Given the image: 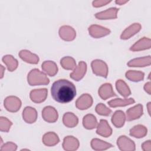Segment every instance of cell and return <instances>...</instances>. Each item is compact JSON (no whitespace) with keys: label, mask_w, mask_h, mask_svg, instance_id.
I'll list each match as a JSON object with an SVG mask.
<instances>
[{"label":"cell","mask_w":151,"mask_h":151,"mask_svg":"<svg viewBox=\"0 0 151 151\" xmlns=\"http://www.w3.org/2000/svg\"><path fill=\"white\" fill-rule=\"evenodd\" d=\"M51 96L53 99L61 103L71 101L76 96V88L71 81L60 79L53 83L51 87Z\"/></svg>","instance_id":"6da1fadb"},{"label":"cell","mask_w":151,"mask_h":151,"mask_svg":"<svg viewBox=\"0 0 151 151\" xmlns=\"http://www.w3.org/2000/svg\"><path fill=\"white\" fill-rule=\"evenodd\" d=\"M27 80L30 86L47 85L50 83V80L45 74L37 68L30 71L27 76Z\"/></svg>","instance_id":"7a4b0ae2"},{"label":"cell","mask_w":151,"mask_h":151,"mask_svg":"<svg viewBox=\"0 0 151 151\" xmlns=\"http://www.w3.org/2000/svg\"><path fill=\"white\" fill-rule=\"evenodd\" d=\"M93 72L97 76L107 78L108 75V66L107 64L100 60H95L91 64Z\"/></svg>","instance_id":"3957f363"},{"label":"cell","mask_w":151,"mask_h":151,"mask_svg":"<svg viewBox=\"0 0 151 151\" xmlns=\"http://www.w3.org/2000/svg\"><path fill=\"white\" fill-rule=\"evenodd\" d=\"M4 107L10 112H17L21 106V101L16 96H8L4 100Z\"/></svg>","instance_id":"277c9868"},{"label":"cell","mask_w":151,"mask_h":151,"mask_svg":"<svg viewBox=\"0 0 151 151\" xmlns=\"http://www.w3.org/2000/svg\"><path fill=\"white\" fill-rule=\"evenodd\" d=\"M117 145L120 150L133 151L135 150V144L133 140L126 136H120L117 140Z\"/></svg>","instance_id":"5b68a950"},{"label":"cell","mask_w":151,"mask_h":151,"mask_svg":"<svg viewBox=\"0 0 151 151\" xmlns=\"http://www.w3.org/2000/svg\"><path fill=\"white\" fill-rule=\"evenodd\" d=\"M89 34L93 38H99L106 35H109L110 33V30L98 25H91L88 28Z\"/></svg>","instance_id":"8992f818"},{"label":"cell","mask_w":151,"mask_h":151,"mask_svg":"<svg viewBox=\"0 0 151 151\" xmlns=\"http://www.w3.org/2000/svg\"><path fill=\"white\" fill-rule=\"evenodd\" d=\"M42 117L45 121L48 123H54L57 120L58 114L54 107L48 106L43 109L42 111Z\"/></svg>","instance_id":"52a82bcc"},{"label":"cell","mask_w":151,"mask_h":151,"mask_svg":"<svg viewBox=\"0 0 151 151\" xmlns=\"http://www.w3.org/2000/svg\"><path fill=\"white\" fill-rule=\"evenodd\" d=\"M59 35L63 40L70 41L76 38V32L73 27L68 25H63L59 29Z\"/></svg>","instance_id":"ba28073f"},{"label":"cell","mask_w":151,"mask_h":151,"mask_svg":"<svg viewBox=\"0 0 151 151\" xmlns=\"http://www.w3.org/2000/svg\"><path fill=\"white\" fill-rule=\"evenodd\" d=\"M93 98L88 94H83L76 102V106L80 110H86L92 106Z\"/></svg>","instance_id":"9c48e42d"},{"label":"cell","mask_w":151,"mask_h":151,"mask_svg":"<svg viewBox=\"0 0 151 151\" xmlns=\"http://www.w3.org/2000/svg\"><path fill=\"white\" fill-rule=\"evenodd\" d=\"M142 114L143 106L141 104H138L127 110L126 119L127 121L134 120L140 118Z\"/></svg>","instance_id":"30bf717a"},{"label":"cell","mask_w":151,"mask_h":151,"mask_svg":"<svg viewBox=\"0 0 151 151\" xmlns=\"http://www.w3.org/2000/svg\"><path fill=\"white\" fill-rule=\"evenodd\" d=\"M48 91L46 88L35 89L30 92L31 100L36 103H40L45 100L47 97Z\"/></svg>","instance_id":"8fae6325"},{"label":"cell","mask_w":151,"mask_h":151,"mask_svg":"<svg viewBox=\"0 0 151 151\" xmlns=\"http://www.w3.org/2000/svg\"><path fill=\"white\" fill-rule=\"evenodd\" d=\"M87 71V64L84 61H80L78 65L74 68V71L70 73V77L76 80V81H80L82 79Z\"/></svg>","instance_id":"7c38bea8"},{"label":"cell","mask_w":151,"mask_h":151,"mask_svg":"<svg viewBox=\"0 0 151 151\" xmlns=\"http://www.w3.org/2000/svg\"><path fill=\"white\" fill-rule=\"evenodd\" d=\"M97 134L104 137H108L112 134V129L109 126L107 121L101 119L97 126Z\"/></svg>","instance_id":"4fadbf2b"},{"label":"cell","mask_w":151,"mask_h":151,"mask_svg":"<svg viewBox=\"0 0 151 151\" xmlns=\"http://www.w3.org/2000/svg\"><path fill=\"white\" fill-rule=\"evenodd\" d=\"M79 147V142L77 139L72 136H68L64 137L63 147L67 151H74Z\"/></svg>","instance_id":"5bb4252c"},{"label":"cell","mask_w":151,"mask_h":151,"mask_svg":"<svg viewBox=\"0 0 151 151\" xmlns=\"http://www.w3.org/2000/svg\"><path fill=\"white\" fill-rule=\"evenodd\" d=\"M99 95L103 100H106L108 98L117 96V94L113 91L112 86L110 83H104L99 88Z\"/></svg>","instance_id":"9a60e30c"},{"label":"cell","mask_w":151,"mask_h":151,"mask_svg":"<svg viewBox=\"0 0 151 151\" xmlns=\"http://www.w3.org/2000/svg\"><path fill=\"white\" fill-rule=\"evenodd\" d=\"M119 9L117 8H110L105 11L97 12L95 14V17L99 19H113L117 17V14Z\"/></svg>","instance_id":"2e32d148"},{"label":"cell","mask_w":151,"mask_h":151,"mask_svg":"<svg viewBox=\"0 0 151 151\" xmlns=\"http://www.w3.org/2000/svg\"><path fill=\"white\" fill-rule=\"evenodd\" d=\"M22 117L24 120L27 123H33L37 119V110L31 107H26L22 112Z\"/></svg>","instance_id":"e0dca14e"},{"label":"cell","mask_w":151,"mask_h":151,"mask_svg":"<svg viewBox=\"0 0 151 151\" xmlns=\"http://www.w3.org/2000/svg\"><path fill=\"white\" fill-rule=\"evenodd\" d=\"M141 28L142 26L140 24L134 23L123 31L120 35V38L122 40H127L130 38L131 37L137 34L141 29Z\"/></svg>","instance_id":"ac0fdd59"},{"label":"cell","mask_w":151,"mask_h":151,"mask_svg":"<svg viewBox=\"0 0 151 151\" xmlns=\"http://www.w3.org/2000/svg\"><path fill=\"white\" fill-rule=\"evenodd\" d=\"M150 39L146 37H143L134 43L130 48V50L132 51H139L149 49L150 48Z\"/></svg>","instance_id":"d6986e66"},{"label":"cell","mask_w":151,"mask_h":151,"mask_svg":"<svg viewBox=\"0 0 151 151\" xmlns=\"http://www.w3.org/2000/svg\"><path fill=\"white\" fill-rule=\"evenodd\" d=\"M19 56L22 60L29 64H36L39 61V57L37 55L27 50H21L19 52Z\"/></svg>","instance_id":"ffe728a7"},{"label":"cell","mask_w":151,"mask_h":151,"mask_svg":"<svg viewBox=\"0 0 151 151\" xmlns=\"http://www.w3.org/2000/svg\"><path fill=\"white\" fill-rule=\"evenodd\" d=\"M151 63L150 56L148 55L147 57H140L134 58L129 61L127 63L129 67H143L146 66L150 65Z\"/></svg>","instance_id":"44dd1931"},{"label":"cell","mask_w":151,"mask_h":151,"mask_svg":"<svg viewBox=\"0 0 151 151\" xmlns=\"http://www.w3.org/2000/svg\"><path fill=\"white\" fill-rule=\"evenodd\" d=\"M43 143L47 146H53L57 145L60 142V139L58 135L54 132H50L46 133L42 137Z\"/></svg>","instance_id":"7402d4cb"},{"label":"cell","mask_w":151,"mask_h":151,"mask_svg":"<svg viewBox=\"0 0 151 151\" xmlns=\"http://www.w3.org/2000/svg\"><path fill=\"white\" fill-rule=\"evenodd\" d=\"M125 120V114L122 110L116 111L111 117V122L117 128L122 127L124 125Z\"/></svg>","instance_id":"603a6c76"},{"label":"cell","mask_w":151,"mask_h":151,"mask_svg":"<svg viewBox=\"0 0 151 151\" xmlns=\"http://www.w3.org/2000/svg\"><path fill=\"white\" fill-rule=\"evenodd\" d=\"M63 122L66 127L72 128L77 125L78 119L74 113L68 112L64 114L63 117Z\"/></svg>","instance_id":"cb8c5ba5"},{"label":"cell","mask_w":151,"mask_h":151,"mask_svg":"<svg viewBox=\"0 0 151 151\" xmlns=\"http://www.w3.org/2000/svg\"><path fill=\"white\" fill-rule=\"evenodd\" d=\"M42 70L50 76H54L58 72L57 64L52 61H45L41 65Z\"/></svg>","instance_id":"d4e9b609"},{"label":"cell","mask_w":151,"mask_h":151,"mask_svg":"<svg viewBox=\"0 0 151 151\" xmlns=\"http://www.w3.org/2000/svg\"><path fill=\"white\" fill-rule=\"evenodd\" d=\"M91 146L94 150H104L112 147L113 146L105 141L94 138L91 141Z\"/></svg>","instance_id":"484cf974"},{"label":"cell","mask_w":151,"mask_h":151,"mask_svg":"<svg viewBox=\"0 0 151 151\" xmlns=\"http://www.w3.org/2000/svg\"><path fill=\"white\" fill-rule=\"evenodd\" d=\"M134 102L135 101L133 98L124 99L117 98V99H114L113 100H110L109 101L107 102V103L111 107H122V106L130 105L134 103Z\"/></svg>","instance_id":"4316f807"},{"label":"cell","mask_w":151,"mask_h":151,"mask_svg":"<svg viewBox=\"0 0 151 151\" xmlns=\"http://www.w3.org/2000/svg\"><path fill=\"white\" fill-rule=\"evenodd\" d=\"M147 133L146 127L142 124L134 126L130 130V135L136 138H142L145 137Z\"/></svg>","instance_id":"83f0119b"},{"label":"cell","mask_w":151,"mask_h":151,"mask_svg":"<svg viewBox=\"0 0 151 151\" xmlns=\"http://www.w3.org/2000/svg\"><path fill=\"white\" fill-rule=\"evenodd\" d=\"M83 126L87 129H93L97 126V121L96 117L91 114H88L84 116L83 119Z\"/></svg>","instance_id":"f1b7e54d"},{"label":"cell","mask_w":151,"mask_h":151,"mask_svg":"<svg viewBox=\"0 0 151 151\" xmlns=\"http://www.w3.org/2000/svg\"><path fill=\"white\" fill-rule=\"evenodd\" d=\"M116 87L117 91L124 97L130 95L131 91L127 84L122 80H119L116 83Z\"/></svg>","instance_id":"f546056e"},{"label":"cell","mask_w":151,"mask_h":151,"mask_svg":"<svg viewBox=\"0 0 151 151\" xmlns=\"http://www.w3.org/2000/svg\"><path fill=\"white\" fill-rule=\"evenodd\" d=\"M2 61L6 65L9 71H13L17 69L18 65V61L11 55H6L3 57Z\"/></svg>","instance_id":"4dcf8cb0"},{"label":"cell","mask_w":151,"mask_h":151,"mask_svg":"<svg viewBox=\"0 0 151 151\" xmlns=\"http://www.w3.org/2000/svg\"><path fill=\"white\" fill-rule=\"evenodd\" d=\"M144 73L136 70H129L126 73V77L132 81L138 82L144 78Z\"/></svg>","instance_id":"1f68e13d"},{"label":"cell","mask_w":151,"mask_h":151,"mask_svg":"<svg viewBox=\"0 0 151 151\" xmlns=\"http://www.w3.org/2000/svg\"><path fill=\"white\" fill-rule=\"evenodd\" d=\"M60 64L62 67L65 70H73L76 67V63L75 60L71 57H64L60 60Z\"/></svg>","instance_id":"d6a6232c"},{"label":"cell","mask_w":151,"mask_h":151,"mask_svg":"<svg viewBox=\"0 0 151 151\" xmlns=\"http://www.w3.org/2000/svg\"><path fill=\"white\" fill-rule=\"evenodd\" d=\"M96 111L99 115L106 116H109L111 113V110L103 103H99L96 106Z\"/></svg>","instance_id":"836d02e7"},{"label":"cell","mask_w":151,"mask_h":151,"mask_svg":"<svg viewBox=\"0 0 151 151\" xmlns=\"http://www.w3.org/2000/svg\"><path fill=\"white\" fill-rule=\"evenodd\" d=\"M12 125V123L7 118L4 117H0V130L1 132H8Z\"/></svg>","instance_id":"e575fe53"},{"label":"cell","mask_w":151,"mask_h":151,"mask_svg":"<svg viewBox=\"0 0 151 151\" xmlns=\"http://www.w3.org/2000/svg\"><path fill=\"white\" fill-rule=\"evenodd\" d=\"M17 149V146L16 144L12 142H7L2 145L1 147V150L2 151H15Z\"/></svg>","instance_id":"d590c367"},{"label":"cell","mask_w":151,"mask_h":151,"mask_svg":"<svg viewBox=\"0 0 151 151\" xmlns=\"http://www.w3.org/2000/svg\"><path fill=\"white\" fill-rule=\"evenodd\" d=\"M111 1H104V0H98V1H94L93 2V6L94 7H100L106 4L110 3Z\"/></svg>","instance_id":"8d00e7d4"},{"label":"cell","mask_w":151,"mask_h":151,"mask_svg":"<svg viewBox=\"0 0 151 151\" xmlns=\"http://www.w3.org/2000/svg\"><path fill=\"white\" fill-rule=\"evenodd\" d=\"M142 149L144 151H150V150H151V142H150V140H149L145 142L142 145Z\"/></svg>","instance_id":"74e56055"},{"label":"cell","mask_w":151,"mask_h":151,"mask_svg":"<svg viewBox=\"0 0 151 151\" xmlns=\"http://www.w3.org/2000/svg\"><path fill=\"white\" fill-rule=\"evenodd\" d=\"M144 89L145 91H146L149 94H150V91H151V85H150V82H148L145 84L144 86Z\"/></svg>","instance_id":"f35d334b"},{"label":"cell","mask_w":151,"mask_h":151,"mask_svg":"<svg viewBox=\"0 0 151 151\" xmlns=\"http://www.w3.org/2000/svg\"><path fill=\"white\" fill-rule=\"evenodd\" d=\"M128 1H123V0H116V3L119 5H123L126 2H127Z\"/></svg>","instance_id":"ab89813d"},{"label":"cell","mask_w":151,"mask_h":151,"mask_svg":"<svg viewBox=\"0 0 151 151\" xmlns=\"http://www.w3.org/2000/svg\"><path fill=\"white\" fill-rule=\"evenodd\" d=\"M1 78H2V77H3V75H4V74H3V73H4V70H5V68L2 65H1Z\"/></svg>","instance_id":"60d3db41"},{"label":"cell","mask_w":151,"mask_h":151,"mask_svg":"<svg viewBox=\"0 0 151 151\" xmlns=\"http://www.w3.org/2000/svg\"><path fill=\"white\" fill-rule=\"evenodd\" d=\"M150 102H149L148 104H147V109H148V112H149V114H150Z\"/></svg>","instance_id":"b9f144b4"}]
</instances>
